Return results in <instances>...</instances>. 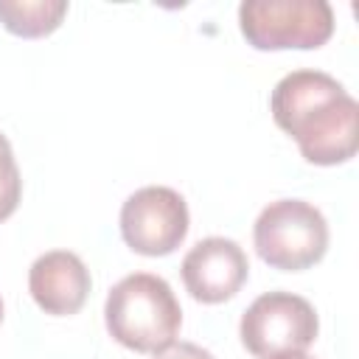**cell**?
<instances>
[{
    "mask_svg": "<svg viewBox=\"0 0 359 359\" xmlns=\"http://www.w3.org/2000/svg\"><path fill=\"white\" fill-rule=\"evenodd\" d=\"M269 109L314 165L348 163L359 149V104L323 70L286 73L272 90Z\"/></svg>",
    "mask_w": 359,
    "mask_h": 359,
    "instance_id": "1",
    "label": "cell"
},
{
    "mask_svg": "<svg viewBox=\"0 0 359 359\" xmlns=\"http://www.w3.org/2000/svg\"><path fill=\"white\" fill-rule=\"evenodd\" d=\"M104 320L112 339L123 348L157 353L177 339L182 309L168 280L151 272H132L109 289Z\"/></svg>",
    "mask_w": 359,
    "mask_h": 359,
    "instance_id": "2",
    "label": "cell"
},
{
    "mask_svg": "<svg viewBox=\"0 0 359 359\" xmlns=\"http://www.w3.org/2000/svg\"><path fill=\"white\" fill-rule=\"evenodd\" d=\"M255 252L264 264L280 272L314 266L328 250V222L311 202L278 199L269 202L252 224Z\"/></svg>",
    "mask_w": 359,
    "mask_h": 359,
    "instance_id": "3",
    "label": "cell"
},
{
    "mask_svg": "<svg viewBox=\"0 0 359 359\" xmlns=\"http://www.w3.org/2000/svg\"><path fill=\"white\" fill-rule=\"evenodd\" d=\"M238 28L255 50H311L331 39L334 11L325 0H244Z\"/></svg>",
    "mask_w": 359,
    "mask_h": 359,
    "instance_id": "4",
    "label": "cell"
},
{
    "mask_svg": "<svg viewBox=\"0 0 359 359\" xmlns=\"http://www.w3.org/2000/svg\"><path fill=\"white\" fill-rule=\"evenodd\" d=\"M320 320L314 306L292 292H266L241 314L238 334L244 348L258 359H283L306 353L317 339Z\"/></svg>",
    "mask_w": 359,
    "mask_h": 359,
    "instance_id": "5",
    "label": "cell"
},
{
    "mask_svg": "<svg viewBox=\"0 0 359 359\" xmlns=\"http://www.w3.org/2000/svg\"><path fill=\"white\" fill-rule=\"evenodd\" d=\"M121 236L140 255H168L188 236V205L165 185L137 188L121 208Z\"/></svg>",
    "mask_w": 359,
    "mask_h": 359,
    "instance_id": "6",
    "label": "cell"
},
{
    "mask_svg": "<svg viewBox=\"0 0 359 359\" xmlns=\"http://www.w3.org/2000/svg\"><path fill=\"white\" fill-rule=\"evenodd\" d=\"M182 283L199 303H224L247 283L250 264L244 250L224 236L202 238L182 258Z\"/></svg>",
    "mask_w": 359,
    "mask_h": 359,
    "instance_id": "7",
    "label": "cell"
},
{
    "mask_svg": "<svg viewBox=\"0 0 359 359\" xmlns=\"http://www.w3.org/2000/svg\"><path fill=\"white\" fill-rule=\"evenodd\" d=\"M90 269L70 250H50L28 269V292L34 303L53 317L76 314L90 294Z\"/></svg>",
    "mask_w": 359,
    "mask_h": 359,
    "instance_id": "8",
    "label": "cell"
},
{
    "mask_svg": "<svg viewBox=\"0 0 359 359\" xmlns=\"http://www.w3.org/2000/svg\"><path fill=\"white\" fill-rule=\"evenodd\" d=\"M67 14L65 0H0V22L6 31L36 39L53 34Z\"/></svg>",
    "mask_w": 359,
    "mask_h": 359,
    "instance_id": "9",
    "label": "cell"
},
{
    "mask_svg": "<svg viewBox=\"0 0 359 359\" xmlns=\"http://www.w3.org/2000/svg\"><path fill=\"white\" fill-rule=\"evenodd\" d=\"M20 194H22L20 168H17V160H14L8 137L0 135V222H6L17 210Z\"/></svg>",
    "mask_w": 359,
    "mask_h": 359,
    "instance_id": "10",
    "label": "cell"
},
{
    "mask_svg": "<svg viewBox=\"0 0 359 359\" xmlns=\"http://www.w3.org/2000/svg\"><path fill=\"white\" fill-rule=\"evenodd\" d=\"M154 359H213V353L196 342H171L168 348L157 351Z\"/></svg>",
    "mask_w": 359,
    "mask_h": 359,
    "instance_id": "11",
    "label": "cell"
},
{
    "mask_svg": "<svg viewBox=\"0 0 359 359\" xmlns=\"http://www.w3.org/2000/svg\"><path fill=\"white\" fill-rule=\"evenodd\" d=\"M283 359H314V356H309V353H294V356H283Z\"/></svg>",
    "mask_w": 359,
    "mask_h": 359,
    "instance_id": "12",
    "label": "cell"
},
{
    "mask_svg": "<svg viewBox=\"0 0 359 359\" xmlns=\"http://www.w3.org/2000/svg\"><path fill=\"white\" fill-rule=\"evenodd\" d=\"M0 323H3V300H0Z\"/></svg>",
    "mask_w": 359,
    "mask_h": 359,
    "instance_id": "13",
    "label": "cell"
}]
</instances>
